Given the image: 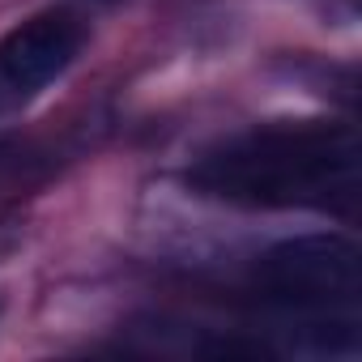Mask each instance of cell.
Listing matches in <instances>:
<instances>
[{
    "label": "cell",
    "instance_id": "6da1fadb",
    "mask_svg": "<svg viewBox=\"0 0 362 362\" xmlns=\"http://www.w3.org/2000/svg\"><path fill=\"white\" fill-rule=\"evenodd\" d=\"M188 184L243 209H328L349 218L358 201V136L349 124L328 119L260 124L209 149L188 170Z\"/></svg>",
    "mask_w": 362,
    "mask_h": 362
},
{
    "label": "cell",
    "instance_id": "7a4b0ae2",
    "mask_svg": "<svg viewBox=\"0 0 362 362\" xmlns=\"http://www.w3.org/2000/svg\"><path fill=\"white\" fill-rule=\"evenodd\" d=\"M252 286L264 303L294 311V315H324L337 307H354L362 294V256L341 235H303L269 247L256 269Z\"/></svg>",
    "mask_w": 362,
    "mask_h": 362
},
{
    "label": "cell",
    "instance_id": "3957f363",
    "mask_svg": "<svg viewBox=\"0 0 362 362\" xmlns=\"http://www.w3.org/2000/svg\"><path fill=\"white\" fill-rule=\"evenodd\" d=\"M86 30L77 13L47 9L22 22L0 43V98H30L47 81H56L81 52Z\"/></svg>",
    "mask_w": 362,
    "mask_h": 362
}]
</instances>
